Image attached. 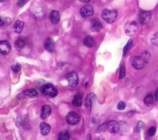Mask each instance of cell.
I'll use <instances>...</instances> for the list:
<instances>
[{"mask_svg": "<svg viewBox=\"0 0 158 140\" xmlns=\"http://www.w3.org/2000/svg\"><path fill=\"white\" fill-rule=\"evenodd\" d=\"M117 14V11L114 9H105L102 10L101 16L106 22L107 23H112L115 20Z\"/></svg>", "mask_w": 158, "mask_h": 140, "instance_id": "obj_1", "label": "cell"}, {"mask_svg": "<svg viewBox=\"0 0 158 140\" xmlns=\"http://www.w3.org/2000/svg\"><path fill=\"white\" fill-rule=\"evenodd\" d=\"M41 92L43 94L52 97H54L58 94V91L55 86L50 83H46L42 86Z\"/></svg>", "mask_w": 158, "mask_h": 140, "instance_id": "obj_2", "label": "cell"}, {"mask_svg": "<svg viewBox=\"0 0 158 140\" xmlns=\"http://www.w3.org/2000/svg\"><path fill=\"white\" fill-rule=\"evenodd\" d=\"M66 120L69 125H75L79 123L80 120V116L77 112L71 111L67 114Z\"/></svg>", "mask_w": 158, "mask_h": 140, "instance_id": "obj_3", "label": "cell"}, {"mask_svg": "<svg viewBox=\"0 0 158 140\" xmlns=\"http://www.w3.org/2000/svg\"><path fill=\"white\" fill-rule=\"evenodd\" d=\"M146 61L143 59L141 56H135L131 59V65L135 69L140 70L142 69L146 64Z\"/></svg>", "mask_w": 158, "mask_h": 140, "instance_id": "obj_4", "label": "cell"}, {"mask_svg": "<svg viewBox=\"0 0 158 140\" xmlns=\"http://www.w3.org/2000/svg\"><path fill=\"white\" fill-rule=\"evenodd\" d=\"M151 12L148 10H141L138 16L139 22L142 25L147 24L151 19Z\"/></svg>", "mask_w": 158, "mask_h": 140, "instance_id": "obj_5", "label": "cell"}, {"mask_svg": "<svg viewBox=\"0 0 158 140\" xmlns=\"http://www.w3.org/2000/svg\"><path fill=\"white\" fill-rule=\"evenodd\" d=\"M67 80L70 86L76 87L78 84V76L75 72H71L67 75Z\"/></svg>", "mask_w": 158, "mask_h": 140, "instance_id": "obj_6", "label": "cell"}, {"mask_svg": "<svg viewBox=\"0 0 158 140\" xmlns=\"http://www.w3.org/2000/svg\"><path fill=\"white\" fill-rule=\"evenodd\" d=\"M38 94V91L35 89H29L23 91L22 93L17 96V99L19 100H22L26 97H33L37 96Z\"/></svg>", "mask_w": 158, "mask_h": 140, "instance_id": "obj_7", "label": "cell"}, {"mask_svg": "<svg viewBox=\"0 0 158 140\" xmlns=\"http://www.w3.org/2000/svg\"><path fill=\"white\" fill-rule=\"evenodd\" d=\"M107 130L110 133L116 134L119 131V123L115 120H110L107 123Z\"/></svg>", "mask_w": 158, "mask_h": 140, "instance_id": "obj_8", "label": "cell"}, {"mask_svg": "<svg viewBox=\"0 0 158 140\" xmlns=\"http://www.w3.org/2000/svg\"><path fill=\"white\" fill-rule=\"evenodd\" d=\"M96 99V96L94 93H90L87 95L85 99V107L88 113H89L91 110V107L93 102Z\"/></svg>", "mask_w": 158, "mask_h": 140, "instance_id": "obj_9", "label": "cell"}, {"mask_svg": "<svg viewBox=\"0 0 158 140\" xmlns=\"http://www.w3.org/2000/svg\"><path fill=\"white\" fill-rule=\"evenodd\" d=\"M93 7L91 5H86L80 9V14L83 18H88L93 14Z\"/></svg>", "mask_w": 158, "mask_h": 140, "instance_id": "obj_10", "label": "cell"}, {"mask_svg": "<svg viewBox=\"0 0 158 140\" xmlns=\"http://www.w3.org/2000/svg\"><path fill=\"white\" fill-rule=\"evenodd\" d=\"M138 27L137 25V23L135 22H131L127 23L125 27V33L128 35H134L138 31Z\"/></svg>", "mask_w": 158, "mask_h": 140, "instance_id": "obj_11", "label": "cell"}, {"mask_svg": "<svg viewBox=\"0 0 158 140\" xmlns=\"http://www.w3.org/2000/svg\"><path fill=\"white\" fill-rule=\"evenodd\" d=\"M11 51V45L9 41L2 40L0 41V51L2 55H6Z\"/></svg>", "mask_w": 158, "mask_h": 140, "instance_id": "obj_12", "label": "cell"}, {"mask_svg": "<svg viewBox=\"0 0 158 140\" xmlns=\"http://www.w3.org/2000/svg\"><path fill=\"white\" fill-rule=\"evenodd\" d=\"M102 28H103V25L99 19H95L91 22L90 28L92 31H94V32L99 31L102 29Z\"/></svg>", "mask_w": 158, "mask_h": 140, "instance_id": "obj_13", "label": "cell"}, {"mask_svg": "<svg viewBox=\"0 0 158 140\" xmlns=\"http://www.w3.org/2000/svg\"><path fill=\"white\" fill-rule=\"evenodd\" d=\"M44 47L49 52H52L54 50L55 43L52 38H47L44 43Z\"/></svg>", "mask_w": 158, "mask_h": 140, "instance_id": "obj_14", "label": "cell"}, {"mask_svg": "<svg viewBox=\"0 0 158 140\" xmlns=\"http://www.w3.org/2000/svg\"><path fill=\"white\" fill-rule=\"evenodd\" d=\"M33 15L37 20H41L46 17V12L43 7H38L34 11Z\"/></svg>", "mask_w": 158, "mask_h": 140, "instance_id": "obj_15", "label": "cell"}, {"mask_svg": "<svg viewBox=\"0 0 158 140\" xmlns=\"http://www.w3.org/2000/svg\"><path fill=\"white\" fill-rule=\"evenodd\" d=\"M49 20L52 24H57L60 21L59 12L57 10H52L49 15Z\"/></svg>", "mask_w": 158, "mask_h": 140, "instance_id": "obj_16", "label": "cell"}, {"mask_svg": "<svg viewBox=\"0 0 158 140\" xmlns=\"http://www.w3.org/2000/svg\"><path fill=\"white\" fill-rule=\"evenodd\" d=\"M51 108L49 105H44L41 107V118L42 119H45L48 118L51 114Z\"/></svg>", "mask_w": 158, "mask_h": 140, "instance_id": "obj_17", "label": "cell"}, {"mask_svg": "<svg viewBox=\"0 0 158 140\" xmlns=\"http://www.w3.org/2000/svg\"><path fill=\"white\" fill-rule=\"evenodd\" d=\"M119 123V131L118 133L120 135L126 134L129 131V125L125 122L120 121L118 122Z\"/></svg>", "mask_w": 158, "mask_h": 140, "instance_id": "obj_18", "label": "cell"}, {"mask_svg": "<svg viewBox=\"0 0 158 140\" xmlns=\"http://www.w3.org/2000/svg\"><path fill=\"white\" fill-rule=\"evenodd\" d=\"M40 130L42 135L46 136L51 131V126L46 122H41L40 125Z\"/></svg>", "mask_w": 158, "mask_h": 140, "instance_id": "obj_19", "label": "cell"}, {"mask_svg": "<svg viewBox=\"0 0 158 140\" xmlns=\"http://www.w3.org/2000/svg\"><path fill=\"white\" fill-rule=\"evenodd\" d=\"M72 104L77 107H81L82 104V95L80 93L77 92L75 94L72 100Z\"/></svg>", "mask_w": 158, "mask_h": 140, "instance_id": "obj_20", "label": "cell"}, {"mask_svg": "<svg viewBox=\"0 0 158 140\" xmlns=\"http://www.w3.org/2000/svg\"><path fill=\"white\" fill-rule=\"evenodd\" d=\"M14 31L17 33H20L23 30V28L24 27V23L19 20H17L15 21V22L14 24Z\"/></svg>", "mask_w": 158, "mask_h": 140, "instance_id": "obj_21", "label": "cell"}, {"mask_svg": "<svg viewBox=\"0 0 158 140\" xmlns=\"http://www.w3.org/2000/svg\"><path fill=\"white\" fill-rule=\"evenodd\" d=\"M83 44L87 47H93L95 45V41L92 36L88 35L84 38Z\"/></svg>", "mask_w": 158, "mask_h": 140, "instance_id": "obj_22", "label": "cell"}, {"mask_svg": "<svg viewBox=\"0 0 158 140\" xmlns=\"http://www.w3.org/2000/svg\"><path fill=\"white\" fill-rule=\"evenodd\" d=\"M70 138L69 133L67 130H64L61 131L58 135L59 140H68Z\"/></svg>", "mask_w": 158, "mask_h": 140, "instance_id": "obj_23", "label": "cell"}, {"mask_svg": "<svg viewBox=\"0 0 158 140\" xmlns=\"http://www.w3.org/2000/svg\"><path fill=\"white\" fill-rule=\"evenodd\" d=\"M26 44V41L24 39L22 38H19L15 41V46L18 49H22Z\"/></svg>", "mask_w": 158, "mask_h": 140, "instance_id": "obj_24", "label": "cell"}, {"mask_svg": "<svg viewBox=\"0 0 158 140\" xmlns=\"http://www.w3.org/2000/svg\"><path fill=\"white\" fill-rule=\"evenodd\" d=\"M154 102L153 99V96L151 94H147L144 98V103L145 105L147 106H151L152 105Z\"/></svg>", "mask_w": 158, "mask_h": 140, "instance_id": "obj_25", "label": "cell"}, {"mask_svg": "<svg viewBox=\"0 0 158 140\" xmlns=\"http://www.w3.org/2000/svg\"><path fill=\"white\" fill-rule=\"evenodd\" d=\"M132 43H133V41L131 39H129L127 42V43L126 44V45L124 46L123 49V56H125L127 51H128V49L131 47L132 46Z\"/></svg>", "mask_w": 158, "mask_h": 140, "instance_id": "obj_26", "label": "cell"}, {"mask_svg": "<svg viewBox=\"0 0 158 140\" xmlns=\"http://www.w3.org/2000/svg\"><path fill=\"white\" fill-rule=\"evenodd\" d=\"M141 57L146 61V62L148 63V62H149V61L151 59V54L148 51H144L141 54Z\"/></svg>", "mask_w": 158, "mask_h": 140, "instance_id": "obj_27", "label": "cell"}, {"mask_svg": "<svg viewBox=\"0 0 158 140\" xmlns=\"http://www.w3.org/2000/svg\"><path fill=\"white\" fill-rule=\"evenodd\" d=\"M107 121H105L104 123H102L97 129L96 130V133H101V132H103L105 131L106 130H107Z\"/></svg>", "mask_w": 158, "mask_h": 140, "instance_id": "obj_28", "label": "cell"}, {"mask_svg": "<svg viewBox=\"0 0 158 140\" xmlns=\"http://www.w3.org/2000/svg\"><path fill=\"white\" fill-rule=\"evenodd\" d=\"M21 65L18 64V63H14L12 65H11V68L12 70V71L14 72V73H17L19 72V71H20L21 70Z\"/></svg>", "mask_w": 158, "mask_h": 140, "instance_id": "obj_29", "label": "cell"}, {"mask_svg": "<svg viewBox=\"0 0 158 140\" xmlns=\"http://www.w3.org/2000/svg\"><path fill=\"white\" fill-rule=\"evenodd\" d=\"M151 43L154 46H158V33H155L151 39Z\"/></svg>", "mask_w": 158, "mask_h": 140, "instance_id": "obj_30", "label": "cell"}, {"mask_svg": "<svg viewBox=\"0 0 158 140\" xmlns=\"http://www.w3.org/2000/svg\"><path fill=\"white\" fill-rule=\"evenodd\" d=\"M125 73H126V70H125V67L124 65L122 66L120 69V72H119V75L118 77L120 79H122L125 77Z\"/></svg>", "mask_w": 158, "mask_h": 140, "instance_id": "obj_31", "label": "cell"}, {"mask_svg": "<svg viewBox=\"0 0 158 140\" xmlns=\"http://www.w3.org/2000/svg\"><path fill=\"white\" fill-rule=\"evenodd\" d=\"M156 128L155 126H151L149 128L148 133L149 136H153L156 134Z\"/></svg>", "mask_w": 158, "mask_h": 140, "instance_id": "obj_32", "label": "cell"}, {"mask_svg": "<svg viewBox=\"0 0 158 140\" xmlns=\"http://www.w3.org/2000/svg\"><path fill=\"white\" fill-rule=\"evenodd\" d=\"M125 107H126V104L125 102L123 101H119V102L117 104V109H118L119 110H122L125 109Z\"/></svg>", "mask_w": 158, "mask_h": 140, "instance_id": "obj_33", "label": "cell"}, {"mask_svg": "<svg viewBox=\"0 0 158 140\" xmlns=\"http://www.w3.org/2000/svg\"><path fill=\"white\" fill-rule=\"evenodd\" d=\"M144 126V123L142 121H138L137 123V125H136V128H137L138 131V132L141 131V130L143 128Z\"/></svg>", "mask_w": 158, "mask_h": 140, "instance_id": "obj_34", "label": "cell"}, {"mask_svg": "<svg viewBox=\"0 0 158 140\" xmlns=\"http://www.w3.org/2000/svg\"><path fill=\"white\" fill-rule=\"evenodd\" d=\"M1 26H2L4 23H9V22H11V19L9 18H2V17H1Z\"/></svg>", "mask_w": 158, "mask_h": 140, "instance_id": "obj_35", "label": "cell"}, {"mask_svg": "<svg viewBox=\"0 0 158 140\" xmlns=\"http://www.w3.org/2000/svg\"><path fill=\"white\" fill-rule=\"evenodd\" d=\"M28 0H19L17 3V5L19 6V7H22L23 6L24 4H25L27 2H28Z\"/></svg>", "mask_w": 158, "mask_h": 140, "instance_id": "obj_36", "label": "cell"}, {"mask_svg": "<svg viewBox=\"0 0 158 140\" xmlns=\"http://www.w3.org/2000/svg\"><path fill=\"white\" fill-rule=\"evenodd\" d=\"M155 99L158 101V87L156 89V92H155Z\"/></svg>", "mask_w": 158, "mask_h": 140, "instance_id": "obj_37", "label": "cell"}, {"mask_svg": "<svg viewBox=\"0 0 158 140\" xmlns=\"http://www.w3.org/2000/svg\"><path fill=\"white\" fill-rule=\"evenodd\" d=\"M133 111H130V112H128L127 113V115H128V117H131L133 115Z\"/></svg>", "mask_w": 158, "mask_h": 140, "instance_id": "obj_38", "label": "cell"}, {"mask_svg": "<svg viewBox=\"0 0 158 140\" xmlns=\"http://www.w3.org/2000/svg\"><path fill=\"white\" fill-rule=\"evenodd\" d=\"M80 1H81L83 2H89L91 0H79Z\"/></svg>", "mask_w": 158, "mask_h": 140, "instance_id": "obj_39", "label": "cell"}, {"mask_svg": "<svg viewBox=\"0 0 158 140\" xmlns=\"http://www.w3.org/2000/svg\"><path fill=\"white\" fill-rule=\"evenodd\" d=\"M9 0H1V2H3V1H8Z\"/></svg>", "mask_w": 158, "mask_h": 140, "instance_id": "obj_40", "label": "cell"}]
</instances>
